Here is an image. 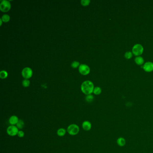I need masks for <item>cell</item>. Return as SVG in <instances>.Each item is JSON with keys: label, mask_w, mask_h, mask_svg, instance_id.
Returning <instances> with one entry per match:
<instances>
[{"label": "cell", "mask_w": 153, "mask_h": 153, "mask_svg": "<svg viewBox=\"0 0 153 153\" xmlns=\"http://www.w3.org/2000/svg\"><path fill=\"white\" fill-rule=\"evenodd\" d=\"M133 53L131 51H127L124 54V57L127 59H130L133 57Z\"/></svg>", "instance_id": "cell-16"}, {"label": "cell", "mask_w": 153, "mask_h": 153, "mask_svg": "<svg viewBox=\"0 0 153 153\" xmlns=\"http://www.w3.org/2000/svg\"><path fill=\"white\" fill-rule=\"evenodd\" d=\"M0 22H1V26L2 25V22H3V21H2V19H1H1H0Z\"/></svg>", "instance_id": "cell-24"}, {"label": "cell", "mask_w": 153, "mask_h": 153, "mask_svg": "<svg viewBox=\"0 0 153 153\" xmlns=\"http://www.w3.org/2000/svg\"><path fill=\"white\" fill-rule=\"evenodd\" d=\"M24 125H25L24 122L23 120L21 119H19L18 123L16 125L17 127L18 128V129H22L24 128Z\"/></svg>", "instance_id": "cell-14"}, {"label": "cell", "mask_w": 153, "mask_h": 153, "mask_svg": "<svg viewBox=\"0 0 153 153\" xmlns=\"http://www.w3.org/2000/svg\"><path fill=\"white\" fill-rule=\"evenodd\" d=\"M135 63L139 66H142L144 65V59L142 57H136L134 59Z\"/></svg>", "instance_id": "cell-11"}, {"label": "cell", "mask_w": 153, "mask_h": 153, "mask_svg": "<svg viewBox=\"0 0 153 153\" xmlns=\"http://www.w3.org/2000/svg\"><path fill=\"white\" fill-rule=\"evenodd\" d=\"M93 93L95 95H99L102 93V89L99 87H96L94 88Z\"/></svg>", "instance_id": "cell-15"}, {"label": "cell", "mask_w": 153, "mask_h": 153, "mask_svg": "<svg viewBox=\"0 0 153 153\" xmlns=\"http://www.w3.org/2000/svg\"><path fill=\"white\" fill-rule=\"evenodd\" d=\"M1 19L3 22L7 23V22H9L10 20V17L9 15L6 14V15H3L2 16Z\"/></svg>", "instance_id": "cell-17"}, {"label": "cell", "mask_w": 153, "mask_h": 153, "mask_svg": "<svg viewBox=\"0 0 153 153\" xmlns=\"http://www.w3.org/2000/svg\"><path fill=\"white\" fill-rule=\"evenodd\" d=\"M30 82L27 79H25L23 80V81L22 82V84H23V85L24 86V87H27L30 85Z\"/></svg>", "instance_id": "cell-20"}, {"label": "cell", "mask_w": 153, "mask_h": 153, "mask_svg": "<svg viewBox=\"0 0 153 153\" xmlns=\"http://www.w3.org/2000/svg\"><path fill=\"white\" fill-rule=\"evenodd\" d=\"M24 135H25V133H24V132L22 130L19 131L18 133V134H17V136H18L19 137H20V138L24 137Z\"/></svg>", "instance_id": "cell-23"}, {"label": "cell", "mask_w": 153, "mask_h": 153, "mask_svg": "<svg viewBox=\"0 0 153 153\" xmlns=\"http://www.w3.org/2000/svg\"><path fill=\"white\" fill-rule=\"evenodd\" d=\"M7 72L6 71H2L0 72V77L2 79L6 78L8 76Z\"/></svg>", "instance_id": "cell-18"}, {"label": "cell", "mask_w": 153, "mask_h": 153, "mask_svg": "<svg viewBox=\"0 0 153 153\" xmlns=\"http://www.w3.org/2000/svg\"><path fill=\"white\" fill-rule=\"evenodd\" d=\"M67 132V130L64 128H60L57 132V134L59 137H63L66 134Z\"/></svg>", "instance_id": "cell-13"}, {"label": "cell", "mask_w": 153, "mask_h": 153, "mask_svg": "<svg viewBox=\"0 0 153 153\" xmlns=\"http://www.w3.org/2000/svg\"><path fill=\"white\" fill-rule=\"evenodd\" d=\"M11 8V4L9 1L3 0L0 4V9L3 12H6L9 11Z\"/></svg>", "instance_id": "cell-4"}, {"label": "cell", "mask_w": 153, "mask_h": 153, "mask_svg": "<svg viewBox=\"0 0 153 153\" xmlns=\"http://www.w3.org/2000/svg\"><path fill=\"white\" fill-rule=\"evenodd\" d=\"M67 131L69 135L75 136L77 135L79 133L80 128L76 124H70L67 128Z\"/></svg>", "instance_id": "cell-3"}, {"label": "cell", "mask_w": 153, "mask_h": 153, "mask_svg": "<svg viewBox=\"0 0 153 153\" xmlns=\"http://www.w3.org/2000/svg\"><path fill=\"white\" fill-rule=\"evenodd\" d=\"M94 86L93 83L89 80H86L83 82L81 86V89L82 92L85 95L91 94L93 93Z\"/></svg>", "instance_id": "cell-1"}, {"label": "cell", "mask_w": 153, "mask_h": 153, "mask_svg": "<svg viewBox=\"0 0 153 153\" xmlns=\"http://www.w3.org/2000/svg\"><path fill=\"white\" fill-rule=\"evenodd\" d=\"M79 65H80V63L77 61H74L71 64V67L73 68H78Z\"/></svg>", "instance_id": "cell-22"}, {"label": "cell", "mask_w": 153, "mask_h": 153, "mask_svg": "<svg viewBox=\"0 0 153 153\" xmlns=\"http://www.w3.org/2000/svg\"><path fill=\"white\" fill-rule=\"evenodd\" d=\"M90 3V0H81V5L83 6H87L89 5Z\"/></svg>", "instance_id": "cell-21"}, {"label": "cell", "mask_w": 153, "mask_h": 153, "mask_svg": "<svg viewBox=\"0 0 153 153\" xmlns=\"http://www.w3.org/2000/svg\"><path fill=\"white\" fill-rule=\"evenodd\" d=\"M18 130V128L16 126L10 125L8 127L6 132L8 135H9V136L14 137L18 134L19 131Z\"/></svg>", "instance_id": "cell-5"}, {"label": "cell", "mask_w": 153, "mask_h": 153, "mask_svg": "<svg viewBox=\"0 0 153 153\" xmlns=\"http://www.w3.org/2000/svg\"><path fill=\"white\" fill-rule=\"evenodd\" d=\"M94 99V97L93 95H87V96L85 97V100L86 102H92Z\"/></svg>", "instance_id": "cell-19"}, {"label": "cell", "mask_w": 153, "mask_h": 153, "mask_svg": "<svg viewBox=\"0 0 153 153\" xmlns=\"http://www.w3.org/2000/svg\"><path fill=\"white\" fill-rule=\"evenodd\" d=\"M32 71L30 68H24L22 71V75L25 79L30 78L32 76Z\"/></svg>", "instance_id": "cell-7"}, {"label": "cell", "mask_w": 153, "mask_h": 153, "mask_svg": "<svg viewBox=\"0 0 153 153\" xmlns=\"http://www.w3.org/2000/svg\"><path fill=\"white\" fill-rule=\"evenodd\" d=\"M117 143L118 145V146L120 147H123L126 144V140L124 137H120L117 139Z\"/></svg>", "instance_id": "cell-12"}, {"label": "cell", "mask_w": 153, "mask_h": 153, "mask_svg": "<svg viewBox=\"0 0 153 153\" xmlns=\"http://www.w3.org/2000/svg\"><path fill=\"white\" fill-rule=\"evenodd\" d=\"M82 127L84 131H89L91 130L92 128V124L91 122L87 120L84 121L82 123Z\"/></svg>", "instance_id": "cell-9"}, {"label": "cell", "mask_w": 153, "mask_h": 153, "mask_svg": "<svg viewBox=\"0 0 153 153\" xmlns=\"http://www.w3.org/2000/svg\"><path fill=\"white\" fill-rule=\"evenodd\" d=\"M141 68L146 72H151L153 71V62H147L145 63L143 65L141 66Z\"/></svg>", "instance_id": "cell-8"}, {"label": "cell", "mask_w": 153, "mask_h": 153, "mask_svg": "<svg viewBox=\"0 0 153 153\" xmlns=\"http://www.w3.org/2000/svg\"><path fill=\"white\" fill-rule=\"evenodd\" d=\"M132 52L135 56H140L144 52V48L140 44H135L132 48Z\"/></svg>", "instance_id": "cell-2"}, {"label": "cell", "mask_w": 153, "mask_h": 153, "mask_svg": "<svg viewBox=\"0 0 153 153\" xmlns=\"http://www.w3.org/2000/svg\"><path fill=\"white\" fill-rule=\"evenodd\" d=\"M79 71L82 75H85L90 73V69L89 67L86 64H81L79 66Z\"/></svg>", "instance_id": "cell-6"}, {"label": "cell", "mask_w": 153, "mask_h": 153, "mask_svg": "<svg viewBox=\"0 0 153 153\" xmlns=\"http://www.w3.org/2000/svg\"><path fill=\"white\" fill-rule=\"evenodd\" d=\"M19 120V118L16 115H14L10 117L9 119V124L11 125H15L18 123Z\"/></svg>", "instance_id": "cell-10"}]
</instances>
